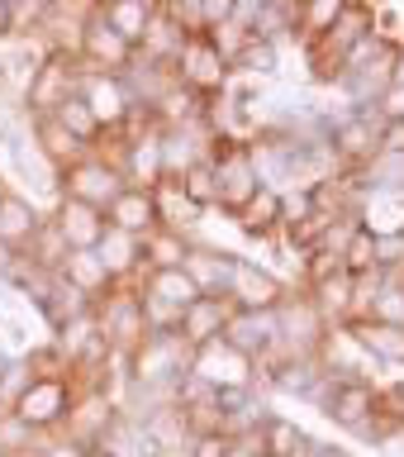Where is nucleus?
<instances>
[{
  "label": "nucleus",
  "instance_id": "f257e3e1",
  "mask_svg": "<svg viewBox=\"0 0 404 457\" xmlns=\"http://www.w3.org/2000/svg\"><path fill=\"white\" fill-rule=\"evenodd\" d=\"M324 124H328V148H334L342 171H367L385 153V120L376 114V105H367V110L348 105Z\"/></svg>",
  "mask_w": 404,
  "mask_h": 457
},
{
  "label": "nucleus",
  "instance_id": "f03ea898",
  "mask_svg": "<svg viewBox=\"0 0 404 457\" xmlns=\"http://www.w3.org/2000/svg\"><path fill=\"white\" fill-rule=\"evenodd\" d=\"M77 386V381H71ZM120 414H124V405H120V395L110 391L105 381H95V386H77V395H71V410H67V420H62V428L57 434L62 438H71L77 448H105L110 443V434H114V424H120Z\"/></svg>",
  "mask_w": 404,
  "mask_h": 457
},
{
  "label": "nucleus",
  "instance_id": "7ed1b4c3",
  "mask_svg": "<svg viewBox=\"0 0 404 457\" xmlns=\"http://www.w3.org/2000/svg\"><path fill=\"white\" fill-rule=\"evenodd\" d=\"M334 334V324L324 320V310L309 300L305 286H291L276 305V338L285 357H319L324 338Z\"/></svg>",
  "mask_w": 404,
  "mask_h": 457
},
{
  "label": "nucleus",
  "instance_id": "20e7f679",
  "mask_svg": "<svg viewBox=\"0 0 404 457\" xmlns=\"http://www.w3.org/2000/svg\"><path fill=\"white\" fill-rule=\"evenodd\" d=\"M71 395H77L71 377H34L20 395L10 400V414L24 428H34L38 443H43V438H53L57 428H62L67 410H71Z\"/></svg>",
  "mask_w": 404,
  "mask_h": 457
},
{
  "label": "nucleus",
  "instance_id": "39448f33",
  "mask_svg": "<svg viewBox=\"0 0 404 457\" xmlns=\"http://www.w3.org/2000/svg\"><path fill=\"white\" fill-rule=\"evenodd\" d=\"M91 320L100 328V338L110 343L114 357H128L148 338V324H143V300H138V286H114L91 305Z\"/></svg>",
  "mask_w": 404,
  "mask_h": 457
},
{
  "label": "nucleus",
  "instance_id": "423d86ee",
  "mask_svg": "<svg viewBox=\"0 0 404 457\" xmlns=\"http://www.w3.org/2000/svg\"><path fill=\"white\" fill-rule=\"evenodd\" d=\"M319 410L342 428V434L371 443V434H376V414H381V386L367 381V377L334 381V386H328V395L319 400Z\"/></svg>",
  "mask_w": 404,
  "mask_h": 457
},
{
  "label": "nucleus",
  "instance_id": "0eeeda50",
  "mask_svg": "<svg viewBox=\"0 0 404 457\" xmlns=\"http://www.w3.org/2000/svg\"><path fill=\"white\" fill-rule=\"evenodd\" d=\"M171 77H177V86H186V91L214 100V96H224L234 67L219 57V48L210 43V34H191L181 43V53L171 57Z\"/></svg>",
  "mask_w": 404,
  "mask_h": 457
},
{
  "label": "nucleus",
  "instance_id": "6e6552de",
  "mask_svg": "<svg viewBox=\"0 0 404 457\" xmlns=\"http://www.w3.org/2000/svg\"><path fill=\"white\" fill-rule=\"evenodd\" d=\"M77 91L86 96V105H91V114L100 120V129H105V138L110 134H128V129L143 120V110L134 105V96H128L120 71H81Z\"/></svg>",
  "mask_w": 404,
  "mask_h": 457
},
{
  "label": "nucleus",
  "instance_id": "1a4fd4ad",
  "mask_svg": "<svg viewBox=\"0 0 404 457\" xmlns=\"http://www.w3.org/2000/svg\"><path fill=\"white\" fill-rule=\"evenodd\" d=\"M81 71L77 53H38V67L24 86V114H53L81 86Z\"/></svg>",
  "mask_w": 404,
  "mask_h": 457
},
{
  "label": "nucleus",
  "instance_id": "9d476101",
  "mask_svg": "<svg viewBox=\"0 0 404 457\" xmlns=\"http://www.w3.org/2000/svg\"><path fill=\"white\" fill-rule=\"evenodd\" d=\"M124 171L110 162L105 153H86L81 162H71L62 177H57V195H71V200H81V205H95V210H110L114 205V195L124 191Z\"/></svg>",
  "mask_w": 404,
  "mask_h": 457
},
{
  "label": "nucleus",
  "instance_id": "9b49d317",
  "mask_svg": "<svg viewBox=\"0 0 404 457\" xmlns=\"http://www.w3.org/2000/svg\"><path fill=\"white\" fill-rule=\"evenodd\" d=\"M214 167H219V210L234 214L248 210V200L262 191V171H257L248 143H219L214 148Z\"/></svg>",
  "mask_w": 404,
  "mask_h": 457
},
{
  "label": "nucleus",
  "instance_id": "f8f14e48",
  "mask_svg": "<svg viewBox=\"0 0 404 457\" xmlns=\"http://www.w3.org/2000/svg\"><path fill=\"white\" fill-rule=\"evenodd\" d=\"M191 377L214 386V391H248V386H257V362L234 353L228 343H205L191 357Z\"/></svg>",
  "mask_w": 404,
  "mask_h": 457
},
{
  "label": "nucleus",
  "instance_id": "ddd939ff",
  "mask_svg": "<svg viewBox=\"0 0 404 457\" xmlns=\"http://www.w3.org/2000/svg\"><path fill=\"white\" fill-rule=\"evenodd\" d=\"M285 291H291V281H281L271 267L252 262V257H238L234 286H228V300H234V310H276Z\"/></svg>",
  "mask_w": 404,
  "mask_h": 457
},
{
  "label": "nucleus",
  "instance_id": "4468645a",
  "mask_svg": "<svg viewBox=\"0 0 404 457\" xmlns=\"http://www.w3.org/2000/svg\"><path fill=\"white\" fill-rule=\"evenodd\" d=\"M234 353L252 357V362H262V357L281 353V338H276V310H234V320H228L224 338Z\"/></svg>",
  "mask_w": 404,
  "mask_h": 457
},
{
  "label": "nucleus",
  "instance_id": "2eb2a0df",
  "mask_svg": "<svg viewBox=\"0 0 404 457\" xmlns=\"http://www.w3.org/2000/svg\"><path fill=\"white\" fill-rule=\"evenodd\" d=\"M29 138H34V153H38V162L53 171V177H62V171L71 162H81L86 153V143L81 138H71L62 124L53 120V114H29Z\"/></svg>",
  "mask_w": 404,
  "mask_h": 457
},
{
  "label": "nucleus",
  "instance_id": "dca6fc26",
  "mask_svg": "<svg viewBox=\"0 0 404 457\" xmlns=\"http://www.w3.org/2000/svg\"><path fill=\"white\" fill-rule=\"evenodd\" d=\"M48 224H53V234L62 238V248H95L110 220H105V210L81 205V200H71V195H57Z\"/></svg>",
  "mask_w": 404,
  "mask_h": 457
},
{
  "label": "nucleus",
  "instance_id": "f3484780",
  "mask_svg": "<svg viewBox=\"0 0 404 457\" xmlns=\"http://www.w3.org/2000/svg\"><path fill=\"white\" fill-rule=\"evenodd\" d=\"M77 57H81L86 71H124L128 57H134V43H124L105 20H100V10H95L91 24L81 29V48H77Z\"/></svg>",
  "mask_w": 404,
  "mask_h": 457
},
{
  "label": "nucleus",
  "instance_id": "a211bd4d",
  "mask_svg": "<svg viewBox=\"0 0 404 457\" xmlns=\"http://www.w3.org/2000/svg\"><path fill=\"white\" fill-rule=\"evenodd\" d=\"M228 320H234V300L228 295H200L195 305L181 310V328L177 334L191 343V348H205V343H219Z\"/></svg>",
  "mask_w": 404,
  "mask_h": 457
},
{
  "label": "nucleus",
  "instance_id": "6ab92c4d",
  "mask_svg": "<svg viewBox=\"0 0 404 457\" xmlns=\"http://www.w3.org/2000/svg\"><path fill=\"white\" fill-rule=\"evenodd\" d=\"M43 214L34 210V200H24L20 191H0V243L5 248H14V253H29L34 248V238L43 234Z\"/></svg>",
  "mask_w": 404,
  "mask_h": 457
},
{
  "label": "nucleus",
  "instance_id": "aec40b11",
  "mask_svg": "<svg viewBox=\"0 0 404 457\" xmlns=\"http://www.w3.org/2000/svg\"><path fill=\"white\" fill-rule=\"evenodd\" d=\"M95 253H100V262H105V271L114 277V286H138V277H143V238L138 234H124V228L105 224Z\"/></svg>",
  "mask_w": 404,
  "mask_h": 457
},
{
  "label": "nucleus",
  "instance_id": "412c9836",
  "mask_svg": "<svg viewBox=\"0 0 404 457\" xmlns=\"http://www.w3.org/2000/svg\"><path fill=\"white\" fill-rule=\"evenodd\" d=\"M234 267L238 257L214 248V243H195L191 257H186V271H191L195 291L200 295H228V286H234Z\"/></svg>",
  "mask_w": 404,
  "mask_h": 457
},
{
  "label": "nucleus",
  "instance_id": "4be33fe9",
  "mask_svg": "<svg viewBox=\"0 0 404 457\" xmlns=\"http://www.w3.org/2000/svg\"><path fill=\"white\" fill-rule=\"evenodd\" d=\"M105 220L114 228H124V234H138V238H148L157 224V195L148 191V186H124L120 195H114V205L105 210Z\"/></svg>",
  "mask_w": 404,
  "mask_h": 457
},
{
  "label": "nucleus",
  "instance_id": "5701e85b",
  "mask_svg": "<svg viewBox=\"0 0 404 457\" xmlns=\"http://www.w3.org/2000/svg\"><path fill=\"white\" fill-rule=\"evenodd\" d=\"M309 300L324 310L328 324H352V271L348 267H334V271H319V277L305 281Z\"/></svg>",
  "mask_w": 404,
  "mask_h": 457
},
{
  "label": "nucleus",
  "instance_id": "b1692460",
  "mask_svg": "<svg viewBox=\"0 0 404 457\" xmlns=\"http://www.w3.org/2000/svg\"><path fill=\"white\" fill-rule=\"evenodd\" d=\"M34 305L43 310V320H48V334H57V328H67V324H77V320H86L91 314V305L95 300L86 295V291H77L71 281H62L53 271V281H48V291H43Z\"/></svg>",
  "mask_w": 404,
  "mask_h": 457
},
{
  "label": "nucleus",
  "instance_id": "393cba45",
  "mask_svg": "<svg viewBox=\"0 0 404 457\" xmlns=\"http://www.w3.org/2000/svg\"><path fill=\"white\" fill-rule=\"evenodd\" d=\"M57 277L71 281L77 291H86L91 300H100L105 291H114V277L105 271V262H100V253L95 248H67L62 257H57Z\"/></svg>",
  "mask_w": 404,
  "mask_h": 457
},
{
  "label": "nucleus",
  "instance_id": "a878e982",
  "mask_svg": "<svg viewBox=\"0 0 404 457\" xmlns=\"http://www.w3.org/2000/svg\"><path fill=\"white\" fill-rule=\"evenodd\" d=\"M352 328L357 343L367 348V357L376 367H404V324H381V320H357V324H342Z\"/></svg>",
  "mask_w": 404,
  "mask_h": 457
},
{
  "label": "nucleus",
  "instance_id": "bb28decb",
  "mask_svg": "<svg viewBox=\"0 0 404 457\" xmlns=\"http://www.w3.org/2000/svg\"><path fill=\"white\" fill-rule=\"evenodd\" d=\"M234 220H238V228L252 243H276L281 228H285L281 224V191H276V186H262V191L248 200V210L234 214Z\"/></svg>",
  "mask_w": 404,
  "mask_h": 457
},
{
  "label": "nucleus",
  "instance_id": "cd10ccee",
  "mask_svg": "<svg viewBox=\"0 0 404 457\" xmlns=\"http://www.w3.org/2000/svg\"><path fill=\"white\" fill-rule=\"evenodd\" d=\"M191 38L181 29V20L171 14L167 5H157V14H153V24H148V34H143V43H138V57H148V62H162V67H171V57L181 53V43Z\"/></svg>",
  "mask_w": 404,
  "mask_h": 457
},
{
  "label": "nucleus",
  "instance_id": "c85d7f7f",
  "mask_svg": "<svg viewBox=\"0 0 404 457\" xmlns=\"http://www.w3.org/2000/svg\"><path fill=\"white\" fill-rule=\"evenodd\" d=\"M138 291L143 295H153V300H167V305H195L200 291H195V281H191V271L186 267H157V271H143L138 277Z\"/></svg>",
  "mask_w": 404,
  "mask_h": 457
},
{
  "label": "nucleus",
  "instance_id": "c756f323",
  "mask_svg": "<svg viewBox=\"0 0 404 457\" xmlns=\"http://www.w3.org/2000/svg\"><path fill=\"white\" fill-rule=\"evenodd\" d=\"M195 238L181 234V228H162L157 224L148 238H143V271H157V267H186Z\"/></svg>",
  "mask_w": 404,
  "mask_h": 457
},
{
  "label": "nucleus",
  "instance_id": "7c9ffc66",
  "mask_svg": "<svg viewBox=\"0 0 404 457\" xmlns=\"http://www.w3.org/2000/svg\"><path fill=\"white\" fill-rule=\"evenodd\" d=\"M153 14H157L153 0H110V5H100V20H105L124 43H134V48L143 43V34H148Z\"/></svg>",
  "mask_w": 404,
  "mask_h": 457
},
{
  "label": "nucleus",
  "instance_id": "2f4dec72",
  "mask_svg": "<svg viewBox=\"0 0 404 457\" xmlns=\"http://www.w3.org/2000/svg\"><path fill=\"white\" fill-rule=\"evenodd\" d=\"M153 195H157V220H162V228H181V234H191V228L205 220V210H200L177 181H157Z\"/></svg>",
  "mask_w": 404,
  "mask_h": 457
},
{
  "label": "nucleus",
  "instance_id": "473e14b6",
  "mask_svg": "<svg viewBox=\"0 0 404 457\" xmlns=\"http://www.w3.org/2000/svg\"><path fill=\"white\" fill-rule=\"evenodd\" d=\"M53 120L62 124L71 138H81L86 148H95V143L105 138V129H100V120L91 114V105H86V96H81V91H71V96L62 100V105L53 110Z\"/></svg>",
  "mask_w": 404,
  "mask_h": 457
},
{
  "label": "nucleus",
  "instance_id": "72a5a7b5",
  "mask_svg": "<svg viewBox=\"0 0 404 457\" xmlns=\"http://www.w3.org/2000/svg\"><path fill=\"white\" fill-rule=\"evenodd\" d=\"M309 428L300 420H285V414H271L267 428L257 434V443H262V457H295L300 448H305Z\"/></svg>",
  "mask_w": 404,
  "mask_h": 457
},
{
  "label": "nucleus",
  "instance_id": "f704fd0d",
  "mask_svg": "<svg viewBox=\"0 0 404 457\" xmlns=\"http://www.w3.org/2000/svg\"><path fill=\"white\" fill-rule=\"evenodd\" d=\"M348 10V0H300V24H295V38L305 43H319L328 29L338 24V14Z\"/></svg>",
  "mask_w": 404,
  "mask_h": 457
},
{
  "label": "nucleus",
  "instance_id": "c9c22d12",
  "mask_svg": "<svg viewBox=\"0 0 404 457\" xmlns=\"http://www.w3.org/2000/svg\"><path fill=\"white\" fill-rule=\"evenodd\" d=\"M177 186H181V191L191 195L205 214L219 210V167H214V157H200L195 167H186L181 177H177Z\"/></svg>",
  "mask_w": 404,
  "mask_h": 457
},
{
  "label": "nucleus",
  "instance_id": "e433bc0d",
  "mask_svg": "<svg viewBox=\"0 0 404 457\" xmlns=\"http://www.w3.org/2000/svg\"><path fill=\"white\" fill-rule=\"evenodd\" d=\"M367 320H381V324H404V277L385 271L376 300H371V314Z\"/></svg>",
  "mask_w": 404,
  "mask_h": 457
},
{
  "label": "nucleus",
  "instance_id": "4c0bfd02",
  "mask_svg": "<svg viewBox=\"0 0 404 457\" xmlns=\"http://www.w3.org/2000/svg\"><path fill=\"white\" fill-rule=\"evenodd\" d=\"M276 67H281V48L271 38H252V48L234 62L238 77H276Z\"/></svg>",
  "mask_w": 404,
  "mask_h": 457
},
{
  "label": "nucleus",
  "instance_id": "58836bf2",
  "mask_svg": "<svg viewBox=\"0 0 404 457\" xmlns=\"http://www.w3.org/2000/svg\"><path fill=\"white\" fill-rule=\"evenodd\" d=\"M342 267H348L352 277L376 271V228H371V224H362V228L348 238V248H342Z\"/></svg>",
  "mask_w": 404,
  "mask_h": 457
},
{
  "label": "nucleus",
  "instance_id": "ea45409f",
  "mask_svg": "<svg viewBox=\"0 0 404 457\" xmlns=\"http://www.w3.org/2000/svg\"><path fill=\"white\" fill-rule=\"evenodd\" d=\"M252 38H257V34H252L248 24H238V20H228V24H219V29H210V43L219 48V57H224L228 67H234L238 57L252 48Z\"/></svg>",
  "mask_w": 404,
  "mask_h": 457
},
{
  "label": "nucleus",
  "instance_id": "a19ab883",
  "mask_svg": "<svg viewBox=\"0 0 404 457\" xmlns=\"http://www.w3.org/2000/svg\"><path fill=\"white\" fill-rule=\"evenodd\" d=\"M143 324H148V334H177L181 328V310L177 305H167V300H153V295H143Z\"/></svg>",
  "mask_w": 404,
  "mask_h": 457
},
{
  "label": "nucleus",
  "instance_id": "79ce46f5",
  "mask_svg": "<svg viewBox=\"0 0 404 457\" xmlns=\"http://www.w3.org/2000/svg\"><path fill=\"white\" fill-rule=\"evenodd\" d=\"M376 267L404 277V234L400 228H376Z\"/></svg>",
  "mask_w": 404,
  "mask_h": 457
},
{
  "label": "nucleus",
  "instance_id": "37998d69",
  "mask_svg": "<svg viewBox=\"0 0 404 457\" xmlns=\"http://www.w3.org/2000/svg\"><path fill=\"white\" fill-rule=\"evenodd\" d=\"M228 434H195V443H191V453L186 457H228Z\"/></svg>",
  "mask_w": 404,
  "mask_h": 457
},
{
  "label": "nucleus",
  "instance_id": "c03bdc74",
  "mask_svg": "<svg viewBox=\"0 0 404 457\" xmlns=\"http://www.w3.org/2000/svg\"><path fill=\"white\" fill-rule=\"evenodd\" d=\"M228 457H262V443L257 438H234L228 443Z\"/></svg>",
  "mask_w": 404,
  "mask_h": 457
},
{
  "label": "nucleus",
  "instance_id": "a18cd8bd",
  "mask_svg": "<svg viewBox=\"0 0 404 457\" xmlns=\"http://www.w3.org/2000/svg\"><path fill=\"white\" fill-rule=\"evenodd\" d=\"M14 38V0H0V43Z\"/></svg>",
  "mask_w": 404,
  "mask_h": 457
},
{
  "label": "nucleus",
  "instance_id": "49530a36",
  "mask_svg": "<svg viewBox=\"0 0 404 457\" xmlns=\"http://www.w3.org/2000/svg\"><path fill=\"white\" fill-rule=\"evenodd\" d=\"M391 81L404 86V38H400V48H395V67H391Z\"/></svg>",
  "mask_w": 404,
  "mask_h": 457
},
{
  "label": "nucleus",
  "instance_id": "de8ad7c7",
  "mask_svg": "<svg viewBox=\"0 0 404 457\" xmlns=\"http://www.w3.org/2000/svg\"><path fill=\"white\" fill-rule=\"evenodd\" d=\"M14 257H20V253H14V248H5V243H0V277H10Z\"/></svg>",
  "mask_w": 404,
  "mask_h": 457
},
{
  "label": "nucleus",
  "instance_id": "09e8293b",
  "mask_svg": "<svg viewBox=\"0 0 404 457\" xmlns=\"http://www.w3.org/2000/svg\"><path fill=\"white\" fill-rule=\"evenodd\" d=\"M0 457H43L38 448H0Z\"/></svg>",
  "mask_w": 404,
  "mask_h": 457
},
{
  "label": "nucleus",
  "instance_id": "8fccbe9b",
  "mask_svg": "<svg viewBox=\"0 0 404 457\" xmlns=\"http://www.w3.org/2000/svg\"><path fill=\"white\" fill-rule=\"evenodd\" d=\"M10 362H14V353L5 348V343H0V377H5V367H10Z\"/></svg>",
  "mask_w": 404,
  "mask_h": 457
},
{
  "label": "nucleus",
  "instance_id": "3c124183",
  "mask_svg": "<svg viewBox=\"0 0 404 457\" xmlns=\"http://www.w3.org/2000/svg\"><path fill=\"white\" fill-rule=\"evenodd\" d=\"M5 420H10V400L0 395V428H5Z\"/></svg>",
  "mask_w": 404,
  "mask_h": 457
},
{
  "label": "nucleus",
  "instance_id": "603ef678",
  "mask_svg": "<svg viewBox=\"0 0 404 457\" xmlns=\"http://www.w3.org/2000/svg\"><path fill=\"white\" fill-rule=\"evenodd\" d=\"M86 457H114L110 448H91V453H86Z\"/></svg>",
  "mask_w": 404,
  "mask_h": 457
},
{
  "label": "nucleus",
  "instance_id": "864d4df0",
  "mask_svg": "<svg viewBox=\"0 0 404 457\" xmlns=\"http://www.w3.org/2000/svg\"><path fill=\"white\" fill-rule=\"evenodd\" d=\"M153 5H171V0H153Z\"/></svg>",
  "mask_w": 404,
  "mask_h": 457
},
{
  "label": "nucleus",
  "instance_id": "5fc2aeb1",
  "mask_svg": "<svg viewBox=\"0 0 404 457\" xmlns=\"http://www.w3.org/2000/svg\"><path fill=\"white\" fill-rule=\"evenodd\" d=\"M95 5H110V0H95Z\"/></svg>",
  "mask_w": 404,
  "mask_h": 457
},
{
  "label": "nucleus",
  "instance_id": "6e6d98bb",
  "mask_svg": "<svg viewBox=\"0 0 404 457\" xmlns=\"http://www.w3.org/2000/svg\"><path fill=\"white\" fill-rule=\"evenodd\" d=\"M400 234H404V220H400Z\"/></svg>",
  "mask_w": 404,
  "mask_h": 457
},
{
  "label": "nucleus",
  "instance_id": "4d7b16f0",
  "mask_svg": "<svg viewBox=\"0 0 404 457\" xmlns=\"http://www.w3.org/2000/svg\"><path fill=\"white\" fill-rule=\"evenodd\" d=\"M48 5H53V0H48Z\"/></svg>",
  "mask_w": 404,
  "mask_h": 457
}]
</instances>
